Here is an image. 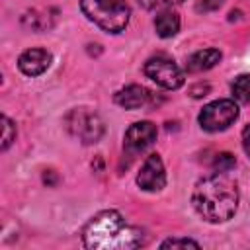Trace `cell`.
<instances>
[{"mask_svg": "<svg viewBox=\"0 0 250 250\" xmlns=\"http://www.w3.org/2000/svg\"><path fill=\"white\" fill-rule=\"evenodd\" d=\"M193 209L207 223L229 221L238 207V186L227 172H217L199 180L191 193Z\"/></svg>", "mask_w": 250, "mask_h": 250, "instance_id": "6da1fadb", "label": "cell"}, {"mask_svg": "<svg viewBox=\"0 0 250 250\" xmlns=\"http://www.w3.org/2000/svg\"><path fill=\"white\" fill-rule=\"evenodd\" d=\"M82 242L90 250H131L145 244L143 230L125 223L119 211L107 209L88 221Z\"/></svg>", "mask_w": 250, "mask_h": 250, "instance_id": "7a4b0ae2", "label": "cell"}, {"mask_svg": "<svg viewBox=\"0 0 250 250\" xmlns=\"http://www.w3.org/2000/svg\"><path fill=\"white\" fill-rule=\"evenodd\" d=\"M84 16L107 33H119L129 23V4L125 0H80Z\"/></svg>", "mask_w": 250, "mask_h": 250, "instance_id": "3957f363", "label": "cell"}, {"mask_svg": "<svg viewBox=\"0 0 250 250\" xmlns=\"http://www.w3.org/2000/svg\"><path fill=\"white\" fill-rule=\"evenodd\" d=\"M64 127L72 137H76L84 145L98 143L104 137V131H105L102 117L96 111L88 109V107L70 109L64 117Z\"/></svg>", "mask_w": 250, "mask_h": 250, "instance_id": "277c9868", "label": "cell"}, {"mask_svg": "<svg viewBox=\"0 0 250 250\" xmlns=\"http://www.w3.org/2000/svg\"><path fill=\"white\" fill-rule=\"evenodd\" d=\"M236 119H238V105L232 100H215V102L207 104L197 117L201 129L209 131V133L225 131Z\"/></svg>", "mask_w": 250, "mask_h": 250, "instance_id": "5b68a950", "label": "cell"}, {"mask_svg": "<svg viewBox=\"0 0 250 250\" xmlns=\"http://www.w3.org/2000/svg\"><path fill=\"white\" fill-rule=\"evenodd\" d=\"M145 74L152 82H156L158 86H162L166 90H178L186 82L182 68L172 59H168L164 55H156V57L148 59L145 62Z\"/></svg>", "mask_w": 250, "mask_h": 250, "instance_id": "8992f818", "label": "cell"}, {"mask_svg": "<svg viewBox=\"0 0 250 250\" xmlns=\"http://www.w3.org/2000/svg\"><path fill=\"white\" fill-rule=\"evenodd\" d=\"M156 125L150 121H137L133 123L123 137V150L129 156H135L139 152H143L145 148H148L154 141H156Z\"/></svg>", "mask_w": 250, "mask_h": 250, "instance_id": "52a82bcc", "label": "cell"}, {"mask_svg": "<svg viewBox=\"0 0 250 250\" xmlns=\"http://www.w3.org/2000/svg\"><path fill=\"white\" fill-rule=\"evenodd\" d=\"M137 186L145 191H160L166 186V172L160 154L152 152L145 158L139 174H137Z\"/></svg>", "mask_w": 250, "mask_h": 250, "instance_id": "ba28073f", "label": "cell"}, {"mask_svg": "<svg viewBox=\"0 0 250 250\" xmlns=\"http://www.w3.org/2000/svg\"><path fill=\"white\" fill-rule=\"evenodd\" d=\"M156 102L154 94L141 86V84H129L125 88H121L117 94H115V104L125 107V109H139V107H146V105H152Z\"/></svg>", "mask_w": 250, "mask_h": 250, "instance_id": "9c48e42d", "label": "cell"}, {"mask_svg": "<svg viewBox=\"0 0 250 250\" xmlns=\"http://www.w3.org/2000/svg\"><path fill=\"white\" fill-rule=\"evenodd\" d=\"M51 53L45 49H27L18 59V68L25 76H39L51 66Z\"/></svg>", "mask_w": 250, "mask_h": 250, "instance_id": "30bf717a", "label": "cell"}, {"mask_svg": "<svg viewBox=\"0 0 250 250\" xmlns=\"http://www.w3.org/2000/svg\"><path fill=\"white\" fill-rule=\"evenodd\" d=\"M154 29H156L158 37H162V39L174 37L180 31V16H178V12L172 10V8L160 10L156 14V18H154Z\"/></svg>", "mask_w": 250, "mask_h": 250, "instance_id": "8fae6325", "label": "cell"}, {"mask_svg": "<svg viewBox=\"0 0 250 250\" xmlns=\"http://www.w3.org/2000/svg\"><path fill=\"white\" fill-rule=\"evenodd\" d=\"M219 61H221L219 49H201V51H195L188 59L186 68H188V72H203V70L213 68Z\"/></svg>", "mask_w": 250, "mask_h": 250, "instance_id": "7c38bea8", "label": "cell"}, {"mask_svg": "<svg viewBox=\"0 0 250 250\" xmlns=\"http://www.w3.org/2000/svg\"><path fill=\"white\" fill-rule=\"evenodd\" d=\"M230 88H232V96H234L238 102L250 104V74H240V76H236Z\"/></svg>", "mask_w": 250, "mask_h": 250, "instance_id": "4fadbf2b", "label": "cell"}, {"mask_svg": "<svg viewBox=\"0 0 250 250\" xmlns=\"http://www.w3.org/2000/svg\"><path fill=\"white\" fill-rule=\"evenodd\" d=\"M16 141V125L8 115H2V150Z\"/></svg>", "mask_w": 250, "mask_h": 250, "instance_id": "5bb4252c", "label": "cell"}, {"mask_svg": "<svg viewBox=\"0 0 250 250\" xmlns=\"http://www.w3.org/2000/svg\"><path fill=\"white\" fill-rule=\"evenodd\" d=\"M236 166V160H234V156L230 154V152H219V154H215V158H213V168H215V172H229V170H232Z\"/></svg>", "mask_w": 250, "mask_h": 250, "instance_id": "9a60e30c", "label": "cell"}, {"mask_svg": "<svg viewBox=\"0 0 250 250\" xmlns=\"http://www.w3.org/2000/svg\"><path fill=\"white\" fill-rule=\"evenodd\" d=\"M160 248H199V244L191 238H180V236H174V238H168L160 244Z\"/></svg>", "mask_w": 250, "mask_h": 250, "instance_id": "2e32d148", "label": "cell"}, {"mask_svg": "<svg viewBox=\"0 0 250 250\" xmlns=\"http://www.w3.org/2000/svg\"><path fill=\"white\" fill-rule=\"evenodd\" d=\"M180 2H184V0H139V4L145 10H164V8H172Z\"/></svg>", "mask_w": 250, "mask_h": 250, "instance_id": "e0dca14e", "label": "cell"}, {"mask_svg": "<svg viewBox=\"0 0 250 250\" xmlns=\"http://www.w3.org/2000/svg\"><path fill=\"white\" fill-rule=\"evenodd\" d=\"M223 4V0H197L195 10L197 12H213Z\"/></svg>", "mask_w": 250, "mask_h": 250, "instance_id": "ac0fdd59", "label": "cell"}, {"mask_svg": "<svg viewBox=\"0 0 250 250\" xmlns=\"http://www.w3.org/2000/svg\"><path fill=\"white\" fill-rule=\"evenodd\" d=\"M207 92H209V86L207 84H197V86H191L189 88V96H193V98H201Z\"/></svg>", "mask_w": 250, "mask_h": 250, "instance_id": "d6986e66", "label": "cell"}, {"mask_svg": "<svg viewBox=\"0 0 250 250\" xmlns=\"http://www.w3.org/2000/svg\"><path fill=\"white\" fill-rule=\"evenodd\" d=\"M242 148L250 156V125H246L244 131H242Z\"/></svg>", "mask_w": 250, "mask_h": 250, "instance_id": "ffe728a7", "label": "cell"}]
</instances>
